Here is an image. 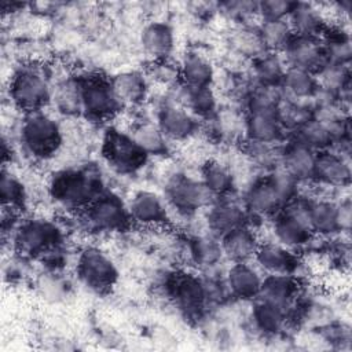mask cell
I'll return each instance as SVG.
<instances>
[{"label":"cell","instance_id":"obj_1","mask_svg":"<svg viewBox=\"0 0 352 352\" xmlns=\"http://www.w3.org/2000/svg\"><path fill=\"white\" fill-rule=\"evenodd\" d=\"M104 191L102 172L92 164L60 169L51 176L48 184L51 198L69 210L82 212Z\"/></svg>","mask_w":352,"mask_h":352},{"label":"cell","instance_id":"obj_2","mask_svg":"<svg viewBox=\"0 0 352 352\" xmlns=\"http://www.w3.org/2000/svg\"><path fill=\"white\" fill-rule=\"evenodd\" d=\"M62 142V128L54 117L43 110L25 114L19 126V143L30 158L48 160L54 157Z\"/></svg>","mask_w":352,"mask_h":352},{"label":"cell","instance_id":"obj_3","mask_svg":"<svg viewBox=\"0 0 352 352\" xmlns=\"http://www.w3.org/2000/svg\"><path fill=\"white\" fill-rule=\"evenodd\" d=\"M8 96L12 104L25 114L41 111L51 102L52 87L41 66L25 65L10 78Z\"/></svg>","mask_w":352,"mask_h":352},{"label":"cell","instance_id":"obj_4","mask_svg":"<svg viewBox=\"0 0 352 352\" xmlns=\"http://www.w3.org/2000/svg\"><path fill=\"white\" fill-rule=\"evenodd\" d=\"M12 242L22 256L41 258L62 246L63 231L51 220L26 219L18 223L12 234Z\"/></svg>","mask_w":352,"mask_h":352},{"label":"cell","instance_id":"obj_5","mask_svg":"<svg viewBox=\"0 0 352 352\" xmlns=\"http://www.w3.org/2000/svg\"><path fill=\"white\" fill-rule=\"evenodd\" d=\"M307 199L298 194L272 217L275 242L294 252L305 249L315 236L305 219Z\"/></svg>","mask_w":352,"mask_h":352},{"label":"cell","instance_id":"obj_6","mask_svg":"<svg viewBox=\"0 0 352 352\" xmlns=\"http://www.w3.org/2000/svg\"><path fill=\"white\" fill-rule=\"evenodd\" d=\"M81 220L88 231L99 234L124 231L132 223L128 202L107 190L81 212Z\"/></svg>","mask_w":352,"mask_h":352},{"label":"cell","instance_id":"obj_7","mask_svg":"<svg viewBox=\"0 0 352 352\" xmlns=\"http://www.w3.org/2000/svg\"><path fill=\"white\" fill-rule=\"evenodd\" d=\"M165 293L186 319H199L209 305L202 276L176 271L165 278Z\"/></svg>","mask_w":352,"mask_h":352},{"label":"cell","instance_id":"obj_8","mask_svg":"<svg viewBox=\"0 0 352 352\" xmlns=\"http://www.w3.org/2000/svg\"><path fill=\"white\" fill-rule=\"evenodd\" d=\"M100 151L106 164L122 175L139 172L148 161V155L135 142L132 135L114 126L106 129L102 139Z\"/></svg>","mask_w":352,"mask_h":352},{"label":"cell","instance_id":"obj_9","mask_svg":"<svg viewBox=\"0 0 352 352\" xmlns=\"http://www.w3.org/2000/svg\"><path fill=\"white\" fill-rule=\"evenodd\" d=\"M80 84L81 114L89 121H107L122 109L110 78L100 74H85L80 77Z\"/></svg>","mask_w":352,"mask_h":352},{"label":"cell","instance_id":"obj_10","mask_svg":"<svg viewBox=\"0 0 352 352\" xmlns=\"http://www.w3.org/2000/svg\"><path fill=\"white\" fill-rule=\"evenodd\" d=\"M78 280L98 294L109 293L118 280V268L114 261L99 248H84L76 261Z\"/></svg>","mask_w":352,"mask_h":352},{"label":"cell","instance_id":"obj_11","mask_svg":"<svg viewBox=\"0 0 352 352\" xmlns=\"http://www.w3.org/2000/svg\"><path fill=\"white\" fill-rule=\"evenodd\" d=\"M165 199L180 214L191 216L208 208L216 198L204 183L184 173H173L165 183Z\"/></svg>","mask_w":352,"mask_h":352},{"label":"cell","instance_id":"obj_12","mask_svg":"<svg viewBox=\"0 0 352 352\" xmlns=\"http://www.w3.org/2000/svg\"><path fill=\"white\" fill-rule=\"evenodd\" d=\"M206 209L208 230L209 234L216 238H220L241 226L249 224L250 217L242 199L239 201L231 195L216 198Z\"/></svg>","mask_w":352,"mask_h":352},{"label":"cell","instance_id":"obj_13","mask_svg":"<svg viewBox=\"0 0 352 352\" xmlns=\"http://www.w3.org/2000/svg\"><path fill=\"white\" fill-rule=\"evenodd\" d=\"M157 125L169 142L191 138L199 128V120L183 106L165 99L157 109Z\"/></svg>","mask_w":352,"mask_h":352},{"label":"cell","instance_id":"obj_14","mask_svg":"<svg viewBox=\"0 0 352 352\" xmlns=\"http://www.w3.org/2000/svg\"><path fill=\"white\" fill-rule=\"evenodd\" d=\"M286 66L316 73L326 62V51L320 37L293 36L282 52Z\"/></svg>","mask_w":352,"mask_h":352},{"label":"cell","instance_id":"obj_15","mask_svg":"<svg viewBox=\"0 0 352 352\" xmlns=\"http://www.w3.org/2000/svg\"><path fill=\"white\" fill-rule=\"evenodd\" d=\"M132 223L143 227H162L169 223V210L164 198L150 190L136 191L128 201Z\"/></svg>","mask_w":352,"mask_h":352},{"label":"cell","instance_id":"obj_16","mask_svg":"<svg viewBox=\"0 0 352 352\" xmlns=\"http://www.w3.org/2000/svg\"><path fill=\"white\" fill-rule=\"evenodd\" d=\"M242 202L249 213V217L257 219L274 217L285 206L283 199L279 197L265 173L257 177L246 188Z\"/></svg>","mask_w":352,"mask_h":352},{"label":"cell","instance_id":"obj_17","mask_svg":"<svg viewBox=\"0 0 352 352\" xmlns=\"http://www.w3.org/2000/svg\"><path fill=\"white\" fill-rule=\"evenodd\" d=\"M253 260L256 263V267L265 275L282 274L297 276L301 265L297 252L278 242H260Z\"/></svg>","mask_w":352,"mask_h":352},{"label":"cell","instance_id":"obj_18","mask_svg":"<svg viewBox=\"0 0 352 352\" xmlns=\"http://www.w3.org/2000/svg\"><path fill=\"white\" fill-rule=\"evenodd\" d=\"M312 182L331 188L348 187L351 182L349 158L331 148L318 151Z\"/></svg>","mask_w":352,"mask_h":352},{"label":"cell","instance_id":"obj_19","mask_svg":"<svg viewBox=\"0 0 352 352\" xmlns=\"http://www.w3.org/2000/svg\"><path fill=\"white\" fill-rule=\"evenodd\" d=\"M169 100L183 106L191 114H194L198 120L208 121L217 113V100L212 87L206 88H195L188 87L183 82H177L170 87V92L168 96Z\"/></svg>","mask_w":352,"mask_h":352},{"label":"cell","instance_id":"obj_20","mask_svg":"<svg viewBox=\"0 0 352 352\" xmlns=\"http://www.w3.org/2000/svg\"><path fill=\"white\" fill-rule=\"evenodd\" d=\"M228 296L242 301L256 300L260 294L263 275L261 271L249 261L232 263L224 275Z\"/></svg>","mask_w":352,"mask_h":352},{"label":"cell","instance_id":"obj_21","mask_svg":"<svg viewBox=\"0 0 352 352\" xmlns=\"http://www.w3.org/2000/svg\"><path fill=\"white\" fill-rule=\"evenodd\" d=\"M245 139L278 144L285 138V128L278 110L245 111Z\"/></svg>","mask_w":352,"mask_h":352},{"label":"cell","instance_id":"obj_22","mask_svg":"<svg viewBox=\"0 0 352 352\" xmlns=\"http://www.w3.org/2000/svg\"><path fill=\"white\" fill-rule=\"evenodd\" d=\"M316 151L290 139L280 147V166L297 182L307 183L314 180Z\"/></svg>","mask_w":352,"mask_h":352},{"label":"cell","instance_id":"obj_23","mask_svg":"<svg viewBox=\"0 0 352 352\" xmlns=\"http://www.w3.org/2000/svg\"><path fill=\"white\" fill-rule=\"evenodd\" d=\"M301 294L300 282L296 275L267 274L263 276L260 294L257 298L285 308L287 312Z\"/></svg>","mask_w":352,"mask_h":352},{"label":"cell","instance_id":"obj_24","mask_svg":"<svg viewBox=\"0 0 352 352\" xmlns=\"http://www.w3.org/2000/svg\"><path fill=\"white\" fill-rule=\"evenodd\" d=\"M305 219L316 236H334L340 232L338 214H337V201L327 198H308L305 205Z\"/></svg>","mask_w":352,"mask_h":352},{"label":"cell","instance_id":"obj_25","mask_svg":"<svg viewBox=\"0 0 352 352\" xmlns=\"http://www.w3.org/2000/svg\"><path fill=\"white\" fill-rule=\"evenodd\" d=\"M139 43L143 52L153 60L169 59L175 48V33L164 21H153L143 26Z\"/></svg>","mask_w":352,"mask_h":352},{"label":"cell","instance_id":"obj_26","mask_svg":"<svg viewBox=\"0 0 352 352\" xmlns=\"http://www.w3.org/2000/svg\"><path fill=\"white\" fill-rule=\"evenodd\" d=\"M122 107H138L148 95V77L139 70H124L110 78Z\"/></svg>","mask_w":352,"mask_h":352},{"label":"cell","instance_id":"obj_27","mask_svg":"<svg viewBox=\"0 0 352 352\" xmlns=\"http://www.w3.org/2000/svg\"><path fill=\"white\" fill-rule=\"evenodd\" d=\"M224 257L232 263L249 261L260 245L257 234L250 224L241 226L219 238Z\"/></svg>","mask_w":352,"mask_h":352},{"label":"cell","instance_id":"obj_28","mask_svg":"<svg viewBox=\"0 0 352 352\" xmlns=\"http://www.w3.org/2000/svg\"><path fill=\"white\" fill-rule=\"evenodd\" d=\"M250 322L258 334L265 337H276L289 323V314L285 308L256 298L250 312Z\"/></svg>","mask_w":352,"mask_h":352},{"label":"cell","instance_id":"obj_29","mask_svg":"<svg viewBox=\"0 0 352 352\" xmlns=\"http://www.w3.org/2000/svg\"><path fill=\"white\" fill-rule=\"evenodd\" d=\"M180 82L195 87L206 88L212 87L214 81V67L208 56L198 51H188L183 55L179 63Z\"/></svg>","mask_w":352,"mask_h":352},{"label":"cell","instance_id":"obj_30","mask_svg":"<svg viewBox=\"0 0 352 352\" xmlns=\"http://www.w3.org/2000/svg\"><path fill=\"white\" fill-rule=\"evenodd\" d=\"M287 22L296 36L320 37L327 28L323 12L311 3H296Z\"/></svg>","mask_w":352,"mask_h":352},{"label":"cell","instance_id":"obj_31","mask_svg":"<svg viewBox=\"0 0 352 352\" xmlns=\"http://www.w3.org/2000/svg\"><path fill=\"white\" fill-rule=\"evenodd\" d=\"M279 88L283 98L286 99L311 103L314 95L318 91V82L314 73L287 66Z\"/></svg>","mask_w":352,"mask_h":352},{"label":"cell","instance_id":"obj_32","mask_svg":"<svg viewBox=\"0 0 352 352\" xmlns=\"http://www.w3.org/2000/svg\"><path fill=\"white\" fill-rule=\"evenodd\" d=\"M316 82L320 89L338 96V100L351 99V69L349 65L327 60L316 73Z\"/></svg>","mask_w":352,"mask_h":352},{"label":"cell","instance_id":"obj_33","mask_svg":"<svg viewBox=\"0 0 352 352\" xmlns=\"http://www.w3.org/2000/svg\"><path fill=\"white\" fill-rule=\"evenodd\" d=\"M287 66L280 54L263 52L252 60L250 78L257 85L280 87Z\"/></svg>","mask_w":352,"mask_h":352},{"label":"cell","instance_id":"obj_34","mask_svg":"<svg viewBox=\"0 0 352 352\" xmlns=\"http://www.w3.org/2000/svg\"><path fill=\"white\" fill-rule=\"evenodd\" d=\"M187 254L201 270L213 271L224 257L220 241L213 235H195L187 241Z\"/></svg>","mask_w":352,"mask_h":352},{"label":"cell","instance_id":"obj_35","mask_svg":"<svg viewBox=\"0 0 352 352\" xmlns=\"http://www.w3.org/2000/svg\"><path fill=\"white\" fill-rule=\"evenodd\" d=\"M51 102L63 116L81 114V84L80 77H66L52 87Z\"/></svg>","mask_w":352,"mask_h":352},{"label":"cell","instance_id":"obj_36","mask_svg":"<svg viewBox=\"0 0 352 352\" xmlns=\"http://www.w3.org/2000/svg\"><path fill=\"white\" fill-rule=\"evenodd\" d=\"M289 138L316 153L331 148L333 144V136L329 126L314 117L293 131Z\"/></svg>","mask_w":352,"mask_h":352},{"label":"cell","instance_id":"obj_37","mask_svg":"<svg viewBox=\"0 0 352 352\" xmlns=\"http://www.w3.org/2000/svg\"><path fill=\"white\" fill-rule=\"evenodd\" d=\"M199 180L214 198L231 195L235 187L231 170L219 161H208L202 165Z\"/></svg>","mask_w":352,"mask_h":352},{"label":"cell","instance_id":"obj_38","mask_svg":"<svg viewBox=\"0 0 352 352\" xmlns=\"http://www.w3.org/2000/svg\"><path fill=\"white\" fill-rule=\"evenodd\" d=\"M131 135L148 157L168 154L169 140L158 128L157 122L139 121L133 125Z\"/></svg>","mask_w":352,"mask_h":352},{"label":"cell","instance_id":"obj_39","mask_svg":"<svg viewBox=\"0 0 352 352\" xmlns=\"http://www.w3.org/2000/svg\"><path fill=\"white\" fill-rule=\"evenodd\" d=\"M231 47L238 55L249 58L250 60L265 52L258 33V26L250 25L249 22L236 25L231 34Z\"/></svg>","mask_w":352,"mask_h":352},{"label":"cell","instance_id":"obj_40","mask_svg":"<svg viewBox=\"0 0 352 352\" xmlns=\"http://www.w3.org/2000/svg\"><path fill=\"white\" fill-rule=\"evenodd\" d=\"M257 26L263 45L268 52L282 54L294 36L287 19L261 21V23Z\"/></svg>","mask_w":352,"mask_h":352},{"label":"cell","instance_id":"obj_41","mask_svg":"<svg viewBox=\"0 0 352 352\" xmlns=\"http://www.w3.org/2000/svg\"><path fill=\"white\" fill-rule=\"evenodd\" d=\"M242 148L248 160L265 172L280 165V147L278 144L245 139Z\"/></svg>","mask_w":352,"mask_h":352},{"label":"cell","instance_id":"obj_42","mask_svg":"<svg viewBox=\"0 0 352 352\" xmlns=\"http://www.w3.org/2000/svg\"><path fill=\"white\" fill-rule=\"evenodd\" d=\"M0 198L3 209H10L19 212L25 208L28 201V194L23 183L6 168L1 170L0 179Z\"/></svg>","mask_w":352,"mask_h":352},{"label":"cell","instance_id":"obj_43","mask_svg":"<svg viewBox=\"0 0 352 352\" xmlns=\"http://www.w3.org/2000/svg\"><path fill=\"white\" fill-rule=\"evenodd\" d=\"M148 78H153L154 81L168 85L169 88L180 82V72H179V65L172 63L169 59L164 60H153L148 72H147Z\"/></svg>","mask_w":352,"mask_h":352},{"label":"cell","instance_id":"obj_44","mask_svg":"<svg viewBox=\"0 0 352 352\" xmlns=\"http://www.w3.org/2000/svg\"><path fill=\"white\" fill-rule=\"evenodd\" d=\"M294 1L289 0H265L257 3V15L261 21L287 19L294 8Z\"/></svg>","mask_w":352,"mask_h":352},{"label":"cell","instance_id":"obj_45","mask_svg":"<svg viewBox=\"0 0 352 352\" xmlns=\"http://www.w3.org/2000/svg\"><path fill=\"white\" fill-rule=\"evenodd\" d=\"M219 7L236 23H248L250 16L257 15V3L253 1H226L220 3Z\"/></svg>","mask_w":352,"mask_h":352},{"label":"cell","instance_id":"obj_46","mask_svg":"<svg viewBox=\"0 0 352 352\" xmlns=\"http://www.w3.org/2000/svg\"><path fill=\"white\" fill-rule=\"evenodd\" d=\"M318 330L323 337V340L331 345H338L342 348L344 344L349 345L351 342V329L346 323L327 322L322 324Z\"/></svg>","mask_w":352,"mask_h":352},{"label":"cell","instance_id":"obj_47","mask_svg":"<svg viewBox=\"0 0 352 352\" xmlns=\"http://www.w3.org/2000/svg\"><path fill=\"white\" fill-rule=\"evenodd\" d=\"M337 214L340 232H349L352 224V205L349 197L337 201Z\"/></svg>","mask_w":352,"mask_h":352}]
</instances>
